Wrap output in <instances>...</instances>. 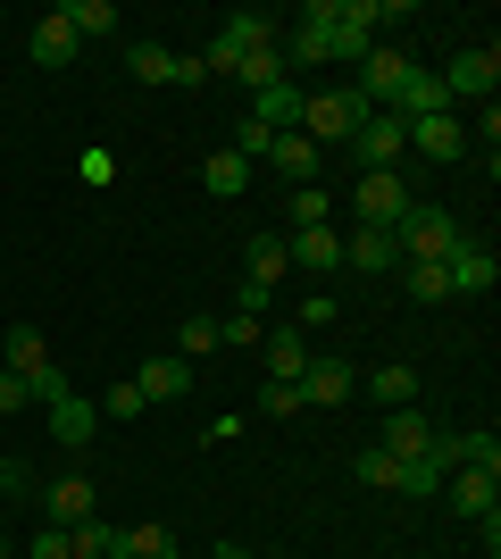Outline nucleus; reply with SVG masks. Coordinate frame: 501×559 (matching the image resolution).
I'll return each mask as SVG.
<instances>
[{
	"instance_id": "nucleus-13",
	"label": "nucleus",
	"mask_w": 501,
	"mask_h": 559,
	"mask_svg": "<svg viewBox=\"0 0 501 559\" xmlns=\"http://www.w3.org/2000/svg\"><path fill=\"white\" fill-rule=\"evenodd\" d=\"M285 251H293V267H310V276H334V267H343V234H334V226H301Z\"/></svg>"
},
{
	"instance_id": "nucleus-4",
	"label": "nucleus",
	"mask_w": 501,
	"mask_h": 559,
	"mask_svg": "<svg viewBox=\"0 0 501 559\" xmlns=\"http://www.w3.org/2000/svg\"><path fill=\"white\" fill-rule=\"evenodd\" d=\"M402 210H409L402 167H377V176H359V185H351V217H359V226H393Z\"/></svg>"
},
{
	"instance_id": "nucleus-1",
	"label": "nucleus",
	"mask_w": 501,
	"mask_h": 559,
	"mask_svg": "<svg viewBox=\"0 0 501 559\" xmlns=\"http://www.w3.org/2000/svg\"><path fill=\"white\" fill-rule=\"evenodd\" d=\"M393 242H402L409 267H434V259H452L460 242H468V226H460L452 210H434V201H409V210L393 217Z\"/></svg>"
},
{
	"instance_id": "nucleus-44",
	"label": "nucleus",
	"mask_w": 501,
	"mask_h": 559,
	"mask_svg": "<svg viewBox=\"0 0 501 559\" xmlns=\"http://www.w3.org/2000/svg\"><path fill=\"white\" fill-rule=\"evenodd\" d=\"M0 559H17V543H9V535H0Z\"/></svg>"
},
{
	"instance_id": "nucleus-10",
	"label": "nucleus",
	"mask_w": 501,
	"mask_h": 559,
	"mask_svg": "<svg viewBox=\"0 0 501 559\" xmlns=\"http://www.w3.org/2000/svg\"><path fill=\"white\" fill-rule=\"evenodd\" d=\"M84 518H93V485H84V476L43 485V526H59V535H68V526H84Z\"/></svg>"
},
{
	"instance_id": "nucleus-8",
	"label": "nucleus",
	"mask_w": 501,
	"mask_h": 559,
	"mask_svg": "<svg viewBox=\"0 0 501 559\" xmlns=\"http://www.w3.org/2000/svg\"><path fill=\"white\" fill-rule=\"evenodd\" d=\"M377 451L409 467V460H427V451H434V426L418 418V409H384V426H377Z\"/></svg>"
},
{
	"instance_id": "nucleus-31",
	"label": "nucleus",
	"mask_w": 501,
	"mask_h": 559,
	"mask_svg": "<svg viewBox=\"0 0 501 559\" xmlns=\"http://www.w3.org/2000/svg\"><path fill=\"white\" fill-rule=\"evenodd\" d=\"M368 393H377L384 409H409V393H418V376H409V368H377V376H368Z\"/></svg>"
},
{
	"instance_id": "nucleus-38",
	"label": "nucleus",
	"mask_w": 501,
	"mask_h": 559,
	"mask_svg": "<svg viewBox=\"0 0 501 559\" xmlns=\"http://www.w3.org/2000/svg\"><path fill=\"white\" fill-rule=\"evenodd\" d=\"M100 418H143V393H134V384H109V393H100Z\"/></svg>"
},
{
	"instance_id": "nucleus-5",
	"label": "nucleus",
	"mask_w": 501,
	"mask_h": 559,
	"mask_svg": "<svg viewBox=\"0 0 501 559\" xmlns=\"http://www.w3.org/2000/svg\"><path fill=\"white\" fill-rule=\"evenodd\" d=\"M434 84L452 93V109H460V100H485V93H493V84H501V59H493V43L460 50V59H452V68H443V75H434Z\"/></svg>"
},
{
	"instance_id": "nucleus-9",
	"label": "nucleus",
	"mask_w": 501,
	"mask_h": 559,
	"mask_svg": "<svg viewBox=\"0 0 501 559\" xmlns=\"http://www.w3.org/2000/svg\"><path fill=\"white\" fill-rule=\"evenodd\" d=\"M267 167H276L285 185H318V167H326V151H318L310 134H276V142H267Z\"/></svg>"
},
{
	"instance_id": "nucleus-34",
	"label": "nucleus",
	"mask_w": 501,
	"mask_h": 559,
	"mask_svg": "<svg viewBox=\"0 0 501 559\" xmlns=\"http://www.w3.org/2000/svg\"><path fill=\"white\" fill-rule=\"evenodd\" d=\"M310 401H301V384H267L260 393V418H301Z\"/></svg>"
},
{
	"instance_id": "nucleus-32",
	"label": "nucleus",
	"mask_w": 501,
	"mask_h": 559,
	"mask_svg": "<svg viewBox=\"0 0 501 559\" xmlns=\"http://www.w3.org/2000/svg\"><path fill=\"white\" fill-rule=\"evenodd\" d=\"M134 75H143V84H176V50L167 43H134Z\"/></svg>"
},
{
	"instance_id": "nucleus-21",
	"label": "nucleus",
	"mask_w": 501,
	"mask_h": 559,
	"mask_svg": "<svg viewBox=\"0 0 501 559\" xmlns=\"http://www.w3.org/2000/svg\"><path fill=\"white\" fill-rule=\"evenodd\" d=\"M301 401H310V409L351 401V368H343V359H310V376H301Z\"/></svg>"
},
{
	"instance_id": "nucleus-18",
	"label": "nucleus",
	"mask_w": 501,
	"mask_h": 559,
	"mask_svg": "<svg viewBox=\"0 0 501 559\" xmlns=\"http://www.w3.org/2000/svg\"><path fill=\"white\" fill-rule=\"evenodd\" d=\"M276 34H285V25H276V17H260V9H235V17L217 25V43L235 50V59H251V50H267V43H276Z\"/></svg>"
},
{
	"instance_id": "nucleus-43",
	"label": "nucleus",
	"mask_w": 501,
	"mask_h": 559,
	"mask_svg": "<svg viewBox=\"0 0 501 559\" xmlns=\"http://www.w3.org/2000/svg\"><path fill=\"white\" fill-rule=\"evenodd\" d=\"M210 559H260V551H242V543H217V551Z\"/></svg>"
},
{
	"instance_id": "nucleus-6",
	"label": "nucleus",
	"mask_w": 501,
	"mask_h": 559,
	"mask_svg": "<svg viewBox=\"0 0 501 559\" xmlns=\"http://www.w3.org/2000/svg\"><path fill=\"white\" fill-rule=\"evenodd\" d=\"M402 142H409V159H460V151H468V126H460V109H443V117H409Z\"/></svg>"
},
{
	"instance_id": "nucleus-45",
	"label": "nucleus",
	"mask_w": 501,
	"mask_h": 559,
	"mask_svg": "<svg viewBox=\"0 0 501 559\" xmlns=\"http://www.w3.org/2000/svg\"><path fill=\"white\" fill-rule=\"evenodd\" d=\"M109 559H126V543H118V551H109Z\"/></svg>"
},
{
	"instance_id": "nucleus-2",
	"label": "nucleus",
	"mask_w": 501,
	"mask_h": 559,
	"mask_svg": "<svg viewBox=\"0 0 501 559\" xmlns=\"http://www.w3.org/2000/svg\"><path fill=\"white\" fill-rule=\"evenodd\" d=\"M368 126V100L359 93H301V134L326 151V142H351Z\"/></svg>"
},
{
	"instance_id": "nucleus-29",
	"label": "nucleus",
	"mask_w": 501,
	"mask_h": 559,
	"mask_svg": "<svg viewBox=\"0 0 501 559\" xmlns=\"http://www.w3.org/2000/svg\"><path fill=\"white\" fill-rule=\"evenodd\" d=\"M217 343H226V350H251V343H267V326L251 318V309H226V318H217Z\"/></svg>"
},
{
	"instance_id": "nucleus-22",
	"label": "nucleus",
	"mask_w": 501,
	"mask_h": 559,
	"mask_svg": "<svg viewBox=\"0 0 501 559\" xmlns=\"http://www.w3.org/2000/svg\"><path fill=\"white\" fill-rule=\"evenodd\" d=\"M0 359H9V368H17L25 384H34V376L50 368V343H43V326H9V343H0Z\"/></svg>"
},
{
	"instance_id": "nucleus-26",
	"label": "nucleus",
	"mask_w": 501,
	"mask_h": 559,
	"mask_svg": "<svg viewBox=\"0 0 501 559\" xmlns=\"http://www.w3.org/2000/svg\"><path fill=\"white\" fill-rule=\"evenodd\" d=\"M242 185H251V159H235V151H217V159H201V192H217V201H235Z\"/></svg>"
},
{
	"instance_id": "nucleus-19",
	"label": "nucleus",
	"mask_w": 501,
	"mask_h": 559,
	"mask_svg": "<svg viewBox=\"0 0 501 559\" xmlns=\"http://www.w3.org/2000/svg\"><path fill=\"white\" fill-rule=\"evenodd\" d=\"M443 501H452L460 518H493V476H485V467H452V476H443Z\"/></svg>"
},
{
	"instance_id": "nucleus-15",
	"label": "nucleus",
	"mask_w": 501,
	"mask_h": 559,
	"mask_svg": "<svg viewBox=\"0 0 501 559\" xmlns=\"http://www.w3.org/2000/svg\"><path fill=\"white\" fill-rule=\"evenodd\" d=\"M493 251H485V242H460L452 259H443V284H452V293H493Z\"/></svg>"
},
{
	"instance_id": "nucleus-11",
	"label": "nucleus",
	"mask_w": 501,
	"mask_h": 559,
	"mask_svg": "<svg viewBox=\"0 0 501 559\" xmlns=\"http://www.w3.org/2000/svg\"><path fill=\"white\" fill-rule=\"evenodd\" d=\"M285 267H293L285 234H251V251H242V284H260V293H276V284H285Z\"/></svg>"
},
{
	"instance_id": "nucleus-14",
	"label": "nucleus",
	"mask_w": 501,
	"mask_h": 559,
	"mask_svg": "<svg viewBox=\"0 0 501 559\" xmlns=\"http://www.w3.org/2000/svg\"><path fill=\"white\" fill-rule=\"evenodd\" d=\"M343 259H351V267H368V276H384V267H402V242H393V226H351Z\"/></svg>"
},
{
	"instance_id": "nucleus-20",
	"label": "nucleus",
	"mask_w": 501,
	"mask_h": 559,
	"mask_svg": "<svg viewBox=\"0 0 501 559\" xmlns=\"http://www.w3.org/2000/svg\"><path fill=\"white\" fill-rule=\"evenodd\" d=\"M25 50H34V68H68V59H75L84 43H75V25L59 17V9H50V17L34 25V43H25Z\"/></svg>"
},
{
	"instance_id": "nucleus-36",
	"label": "nucleus",
	"mask_w": 501,
	"mask_h": 559,
	"mask_svg": "<svg viewBox=\"0 0 501 559\" xmlns=\"http://www.w3.org/2000/svg\"><path fill=\"white\" fill-rule=\"evenodd\" d=\"M17 409H34V384L17 368H0V418H17Z\"/></svg>"
},
{
	"instance_id": "nucleus-16",
	"label": "nucleus",
	"mask_w": 501,
	"mask_h": 559,
	"mask_svg": "<svg viewBox=\"0 0 501 559\" xmlns=\"http://www.w3.org/2000/svg\"><path fill=\"white\" fill-rule=\"evenodd\" d=\"M134 393H143V409H151V401H184L192 393V359H143Z\"/></svg>"
},
{
	"instance_id": "nucleus-35",
	"label": "nucleus",
	"mask_w": 501,
	"mask_h": 559,
	"mask_svg": "<svg viewBox=\"0 0 501 559\" xmlns=\"http://www.w3.org/2000/svg\"><path fill=\"white\" fill-rule=\"evenodd\" d=\"M393 492H418V501H427V492H443V467H434V460H409Z\"/></svg>"
},
{
	"instance_id": "nucleus-33",
	"label": "nucleus",
	"mask_w": 501,
	"mask_h": 559,
	"mask_svg": "<svg viewBox=\"0 0 501 559\" xmlns=\"http://www.w3.org/2000/svg\"><path fill=\"white\" fill-rule=\"evenodd\" d=\"M326 210H334V201H326L318 185H293V201H285V217H293V226H326Z\"/></svg>"
},
{
	"instance_id": "nucleus-37",
	"label": "nucleus",
	"mask_w": 501,
	"mask_h": 559,
	"mask_svg": "<svg viewBox=\"0 0 501 559\" xmlns=\"http://www.w3.org/2000/svg\"><path fill=\"white\" fill-rule=\"evenodd\" d=\"M409 293H418V301H452V284H443V259H434V267H409Z\"/></svg>"
},
{
	"instance_id": "nucleus-12",
	"label": "nucleus",
	"mask_w": 501,
	"mask_h": 559,
	"mask_svg": "<svg viewBox=\"0 0 501 559\" xmlns=\"http://www.w3.org/2000/svg\"><path fill=\"white\" fill-rule=\"evenodd\" d=\"M50 435L68 451H84L100 435V401H84V393H68V401H50Z\"/></svg>"
},
{
	"instance_id": "nucleus-40",
	"label": "nucleus",
	"mask_w": 501,
	"mask_h": 559,
	"mask_svg": "<svg viewBox=\"0 0 501 559\" xmlns=\"http://www.w3.org/2000/svg\"><path fill=\"white\" fill-rule=\"evenodd\" d=\"M84 185L109 192V185H118V159H109V151H84Z\"/></svg>"
},
{
	"instance_id": "nucleus-24",
	"label": "nucleus",
	"mask_w": 501,
	"mask_h": 559,
	"mask_svg": "<svg viewBox=\"0 0 501 559\" xmlns=\"http://www.w3.org/2000/svg\"><path fill=\"white\" fill-rule=\"evenodd\" d=\"M126 543V526H109V518H84V526H68V559H109Z\"/></svg>"
},
{
	"instance_id": "nucleus-25",
	"label": "nucleus",
	"mask_w": 501,
	"mask_h": 559,
	"mask_svg": "<svg viewBox=\"0 0 501 559\" xmlns=\"http://www.w3.org/2000/svg\"><path fill=\"white\" fill-rule=\"evenodd\" d=\"M235 84H242V93H267V84H293L285 50H276V43H267V50H251V59L235 68Z\"/></svg>"
},
{
	"instance_id": "nucleus-27",
	"label": "nucleus",
	"mask_w": 501,
	"mask_h": 559,
	"mask_svg": "<svg viewBox=\"0 0 501 559\" xmlns=\"http://www.w3.org/2000/svg\"><path fill=\"white\" fill-rule=\"evenodd\" d=\"M210 350H226V343H217V318L201 309V318H184V326H176V359H210Z\"/></svg>"
},
{
	"instance_id": "nucleus-17",
	"label": "nucleus",
	"mask_w": 501,
	"mask_h": 559,
	"mask_svg": "<svg viewBox=\"0 0 501 559\" xmlns=\"http://www.w3.org/2000/svg\"><path fill=\"white\" fill-rule=\"evenodd\" d=\"M310 376V343H301V326H276L267 334V384H301Z\"/></svg>"
},
{
	"instance_id": "nucleus-42",
	"label": "nucleus",
	"mask_w": 501,
	"mask_h": 559,
	"mask_svg": "<svg viewBox=\"0 0 501 559\" xmlns=\"http://www.w3.org/2000/svg\"><path fill=\"white\" fill-rule=\"evenodd\" d=\"M25 485H34V467H25V460H0V492H25Z\"/></svg>"
},
{
	"instance_id": "nucleus-3",
	"label": "nucleus",
	"mask_w": 501,
	"mask_h": 559,
	"mask_svg": "<svg viewBox=\"0 0 501 559\" xmlns=\"http://www.w3.org/2000/svg\"><path fill=\"white\" fill-rule=\"evenodd\" d=\"M409 68H418V59H409V50H368V59H359V84L351 93L368 100V109H393V100H402V84H409Z\"/></svg>"
},
{
	"instance_id": "nucleus-7",
	"label": "nucleus",
	"mask_w": 501,
	"mask_h": 559,
	"mask_svg": "<svg viewBox=\"0 0 501 559\" xmlns=\"http://www.w3.org/2000/svg\"><path fill=\"white\" fill-rule=\"evenodd\" d=\"M351 151H359V167H368V176H377V167H402V159H409L402 117H393V109H368V126L351 134Z\"/></svg>"
},
{
	"instance_id": "nucleus-30",
	"label": "nucleus",
	"mask_w": 501,
	"mask_h": 559,
	"mask_svg": "<svg viewBox=\"0 0 501 559\" xmlns=\"http://www.w3.org/2000/svg\"><path fill=\"white\" fill-rule=\"evenodd\" d=\"M351 476H359V485H377V492H393V485H402V460H384V451L368 443V451L351 460Z\"/></svg>"
},
{
	"instance_id": "nucleus-39",
	"label": "nucleus",
	"mask_w": 501,
	"mask_h": 559,
	"mask_svg": "<svg viewBox=\"0 0 501 559\" xmlns=\"http://www.w3.org/2000/svg\"><path fill=\"white\" fill-rule=\"evenodd\" d=\"M68 393H75V384H68V368H59V359H50V368L34 376V401H43V409H50V401H68Z\"/></svg>"
},
{
	"instance_id": "nucleus-23",
	"label": "nucleus",
	"mask_w": 501,
	"mask_h": 559,
	"mask_svg": "<svg viewBox=\"0 0 501 559\" xmlns=\"http://www.w3.org/2000/svg\"><path fill=\"white\" fill-rule=\"evenodd\" d=\"M59 17L75 25V43H100V34H118V0H68V9H59Z\"/></svg>"
},
{
	"instance_id": "nucleus-41",
	"label": "nucleus",
	"mask_w": 501,
	"mask_h": 559,
	"mask_svg": "<svg viewBox=\"0 0 501 559\" xmlns=\"http://www.w3.org/2000/svg\"><path fill=\"white\" fill-rule=\"evenodd\" d=\"M25 559H68V535H59V526H43V535L25 543Z\"/></svg>"
},
{
	"instance_id": "nucleus-28",
	"label": "nucleus",
	"mask_w": 501,
	"mask_h": 559,
	"mask_svg": "<svg viewBox=\"0 0 501 559\" xmlns=\"http://www.w3.org/2000/svg\"><path fill=\"white\" fill-rule=\"evenodd\" d=\"M126 559H176V535L159 518H143V526H126Z\"/></svg>"
}]
</instances>
